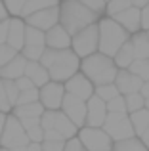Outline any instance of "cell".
<instances>
[{
  "label": "cell",
  "mask_w": 149,
  "mask_h": 151,
  "mask_svg": "<svg viewBox=\"0 0 149 151\" xmlns=\"http://www.w3.org/2000/svg\"><path fill=\"white\" fill-rule=\"evenodd\" d=\"M80 61H82V58L73 48H63V50L46 48L40 58V63L46 65L50 71V78L52 81H59V82L69 81L74 73H78Z\"/></svg>",
  "instance_id": "1"
},
{
  "label": "cell",
  "mask_w": 149,
  "mask_h": 151,
  "mask_svg": "<svg viewBox=\"0 0 149 151\" xmlns=\"http://www.w3.org/2000/svg\"><path fill=\"white\" fill-rule=\"evenodd\" d=\"M80 71L96 86H100V84H107V82H115L117 73H119V65L115 63V58L97 50L94 54L82 58Z\"/></svg>",
  "instance_id": "2"
},
{
  "label": "cell",
  "mask_w": 149,
  "mask_h": 151,
  "mask_svg": "<svg viewBox=\"0 0 149 151\" xmlns=\"http://www.w3.org/2000/svg\"><path fill=\"white\" fill-rule=\"evenodd\" d=\"M97 21H100V14L82 4L80 0H63V4L59 6V23L71 35Z\"/></svg>",
  "instance_id": "3"
},
{
  "label": "cell",
  "mask_w": 149,
  "mask_h": 151,
  "mask_svg": "<svg viewBox=\"0 0 149 151\" xmlns=\"http://www.w3.org/2000/svg\"><path fill=\"white\" fill-rule=\"evenodd\" d=\"M97 25H100V52L111 55V58L119 52L120 46H122L124 42H128L130 37H132L130 31L124 29L113 15L100 17Z\"/></svg>",
  "instance_id": "4"
},
{
  "label": "cell",
  "mask_w": 149,
  "mask_h": 151,
  "mask_svg": "<svg viewBox=\"0 0 149 151\" xmlns=\"http://www.w3.org/2000/svg\"><path fill=\"white\" fill-rule=\"evenodd\" d=\"M29 142H31L29 134H27L21 119H19L17 115L8 117L4 132H2V140H0V145H2V147H8V149H27Z\"/></svg>",
  "instance_id": "5"
},
{
  "label": "cell",
  "mask_w": 149,
  "mask_h": 151,
  "mask_svg": "<svg viewBox=\"0 0 149 151\" xmlns=\"http://www.w3.org/2000/svg\"><path fill=\"white\" fill-rule=\"evenodd\" d=\"M78 138L82 140L84 147L90 151H109L113 149V144H115V140L109 136V132L103 126L84 124L82 128H78Z\"/></svg>",
  "instance_id": "6"
},
{
  "label": "cell",
  "mask_w": 149,
  "mask_h": 151,
  "mask_svg": "<svg viewBox=\"0 0 149 151\" xmlns=\"http://www.w3.org/2000/svg\"><path fill=\"white\" fill-rule=\"evenodd\" d=\"M71 48L77 52L80 58H86V55L97 52L100 50V25H97V23H92V25L80 29L78 33H74Z\"/></svg>",
  "instance_id": "7"
},
{
  "label": "cell",
  "mask_w": 149,
  "mask_h": 151,
  "mask_svg": "<svg viewBox=\"0 0 149 151\" xmlns=\"http://www.w3.org/2000/svg\"><path fill=\"white\" fill-rule=\"evenodd\" d=\"M103 128L109 132L113 140H124V138L136 136L134 124H132L130 113H107V119L103 122Z\"/></svg>",
  "instance_id": "8"
},
{
  "label": "cell",
  "mask_w": 149,
  "mask_h": 151,
  "mask_svg": "<svg viewBox=\"0 0 149 151\" xmlns=\"http://www.w3.org/2000/svg\"><path fill=\"white\" fill-rule=\"evenodd\" d=\"M46 46V33L42 29H37L33 25H27L25 33V44H23V55H27L29 59H40Z\"/></svg>",
  "instance_id": "9"
},
{
  "label": "cell",
  "mask_w": 149,
  "mask_h": 151,
  "mask_svg": "<svg viewBox=\"0 0 149 151\" xmlns=\"http://www.w3.org/2000/svg\"><path fill=\"white\" fill-rule=\"evenodd\" d=\"M27 25H33L37 29H42V31H48L52 29L54 25L59 23V6H48V8H40V10L33 12L25 17Z\"/></svg>",
  "instance_id": "10"
},
{
  "label": "cell",
  "mask_w": 149,
  "mask_h": 151,
  "mask_svg": "<svg viewBox=\"0 0 149 151\" xmlns=\"http://www.w3.org/2000/svg\"><path fill=\"white\" fill-rule=\"evenodd\" d=\"M61 111H65L73 119V122L78 128H82L86 124V115H88V103H86V100L77 98L67 92L63 98V103H61Z\"/></svg>",
  "instance_id": "11"
},
{
  "label": "cell",
  "mask_w": 149,
  "mask_h": 151,
  "mask_svg": "<svg viewBox=\"0 0 149 151\" xmlns=\"http://www.w3.org/2000/svg\"><path fill=\"white\" fill-rule=\"evenodd\" d=\"M65 94H67L65 84L59 81H52L40 86V101L44 103L46 109H61Z\"/></svg>",
  "instance_id": "12"
},
{
  "label": "cell",
  "mask_w": 149,
  "mask_h": 151,
  "mask_svg": "<svg viewBox=\"0 0 149 151\" xmlns=\"http://www.w3.org/2000/svg\"><path fill=\"white\" fill-rule=\"evenodd\" d=\"M65 90L69 94H73V96L82 98V100L88 101L96 94V84L80 71V73H74L69 81H65Z\"/></svg>",
  "instance_id": "13"
},
{
  "label": "cell",
  "mask_w": 149,
  "mask_h": 151,
  "mask_svg": "<svg viewBox=\"0 0 149 151\" xmlns=\"http://www.w3.org/2000/svg\"><path fill=\"white\" fill-rule=\"evenodd\" d=\"M88 115H86V124L88 126H103L105 119H107V101L103 98H100L97 94H94L88 101Z\"/></svg>",
  "instance_id": "14"
},
{
  "label": "cell",
  "mask_w": 149,
  "mask_h": 151,
  "mask_svg": "<svg viewBox=\"0 0 149 151\" xmlns=\"http://www.w3.org/2000/svg\"><path fill=\"white\" fill-rule=\"evenodd\" d=\"M71 44H73V35L61 23L59 25H54L52 29L46 31V46L48 48L63 50V48H71Z\"/></svg>",
  "instance_id": "15"
},
{
  "label": "cell",
  "mask_w": 149,
  "mask_h": 151,
  "mask_svg": "<svg viewBox=\"0 0 149 151\" xmlns=\"http://www.w3.org/2000/svg\"><path fill=\"white\" fill-rule=\"evenodd\" d=\"M113 17H115L117 21L124 27V29L130 31L132 35L143 29V27H142V8L130 6V8H126V10L119 12V14H115Z\"/></svg>",
  "instance_id": "16"
},
{
  "label": "cell",
  "mask_w": 149,
  "mask_h": 151,
  "mask_svg": "<svg viewBox=\"0 0 149 151\" xmlns=\"http://www.w3.org/2000/svg\"><path fill=\"white\" fill-rule=\"evenodd\" d=\"M115 84L120 90V94H132V92H140V88L143 84V78H140L130 69H119Z\"/></svg>",
  "instance_id": "17"
},
{
  "label": "cell",
  "mask_w": 149,
  "mask_h": 151,
  "mask_svg": "<svg viewBox=\"0 0 149 151\" xmlns=\"http://www.w3.org/2000/svg\"><path fill=\"white\" fill-rule=\"evenodd\" d=\"M27 61H29L27 55L17 54L15 58H11L4 67H0V77H2V78H14V81L19 78V77H23V75H25Z\"/></svg>",
  "instance_id": "18"
},
{
  "label": "cell",
  "mask_w": 149,
  "mask_h": 151,
  "mask_svg": "<svg viewBox=\"0 0 149 151\" xmlns=\"http://www.w3.org/2000/svg\"><path fill=\"white\" fill-rule=\"evenodd\" d=\"M25 75L37 86H44L46 82H50V71L46 65L40 63V59H29L25 67Z\"/></svg>",
  "instance_id": "19"
},
{
  "label": "cell",
  "mask_w": 149,
  "mask_h": 151,
  "mask_svg": "<svg viewBox=\"0 0 149 151\" xmlns=\"http://www.w3.org/2000/svg\"><path fill=\"white\" fill-rule=\"evenodd\" d=\"M25 33H27V25L21 21V17H14L11 23H10L8 44H11L15 50H23V44H25Z\"/></svg>",
  "instance_id": "20"
},
{
  "label": "cell",
  "mask_w": 149,
  "mask_h": 151,
  "mask_svg": "<svg viewBox=\"0 0 149 151\" xmlns=\"http://www.w3.org/2000/svg\"><path fill=\"white\" fill-rule=\"evenodd\" d=\"M113 58H115V63L119 65V69H128V67L134 63V59H136V52H134V44H132V40L124 42Z\"/></svg>",
  "instance_id": "21"
},
{
  "label": "cell",
  "mask_w": 149,
  "mask_h": 151,
  "mask_svg": "<svg viewBox=\"0 0 149 151\" xmlns=\"http://www.w3.org/2000/svg\"><path fill=\"white\" fill-rule=\"evenodd\" d=\"M54 128L59 130L65 138H73V136H77V134H78V126L74 124L73 119L69 117L65 111H57V117H56V124H54Z\"/></svg>",
  "instance_id": "22"
},
{
  "label": "cell",
  "mask_w": 149,
  "mask_h": 151,
  "mask_svg": "<svg viewBox=\"0 0 149 151\" xmlns=\"http://www.w3.org/2000/svg\"><path fill=\"white\" fill-rule=\"evenodd\" d=\"M46 111L44 103L40 100L33 101V103H17L14 107V115H17L19 119H27V117H42V113Z\"/></svg>",
  "instance_id": "23"
},
{
  "label": "cell",
  "mask_w": 149,
  "mask_h": 151,
  "mask_svg": "<svg viewBox=\"0 0 149 151\" xmlns=\"http://www.w3.org/2000/svg\"><path fill=\"white\" fill-rule=\"evenodd\" d=\"M23 126H25L27 134H29V140L31 142H42L44 140V126L40 122V117H27V119H21Z\"/></svg>",
  "instance_id": "24"
},
{
  "label": "cell",
  "mask_w": 149,
  "mask_h": 151,
  "mask_svg": "<svg viewBox=\"0 0 149 151\" xmlns=\"http://www.w3.org/2000/svg\"><path fill=\"white\" fill-rule=\"evenodd\" d=\"M132 44H134L136 58H149V33L145 29L138 31L130 37Z\"/></svg>",
  "instance_id": "25"
},
{
  "label": "cell",
  "mask_w": 149,
  "mask_h": 151,
  "mask_svg": "<svg viewBox=\"0 0 149 151\" xmlns=\"http://www.w3.org/2000/svg\"><path fill=\"white\" fill-rule=\"evenodd\" d=\"M113 149L117 151H143L147 149L143 140L136 134V136H130V138H124V140H117L113 144Z\"/></svg>",
  "instance_id": "26"
},
{
  "label": "cell",
  "mask_w": 149,
  "mask_h": 151,
  "mask_svg": "<svg viewBox=\"0 0 149 151\" xmlns=\"http://www.w3.org/2000/svg\"><path fill=\"white\" fill-rule=\"evenodd\" d=\"M130 119H132V124H134V130L138 136H142L149 128V109L147 107H142V109L130 113Z\"/></svg>",
  "instance_id": "27"
},
{
  "label": "cell",
  "mask_w": 149,
  "mask_h": 151,
  "mask_svg": "<svg viewBox=\"0 0 149 151\" xmlns=\"http://www.w3.org/2000/svg\"><path fill=\"white\" fill-rule=\"evenodd\" d=\"M128 69H130L132 73H136L140 78L149 81V58H136L134 63H132Z\"/></svg>",
  "instance_id": "28"
},
{
  "label": "cell",
  "mask_w": 149,
  "mask_h": 151,
  "mask_svg": "<svg viewBox=\"0 0 149 151\" xmlns=\"http://www.w3.org/2000/svg\"><path fill=\"white\" fill-rule=\"evenodd\" d=\"M57 2H59V0H27L25 8H23V12H21V17H27V15H29V14H33V12L40 10V8L56 6Z\"/></svg>",
  "instance_id": "29"
},
{
  "label": "cell",
  "mask_w": 149,
  "mask_h": 151,
  "mask_svg": "<svg viewBox=\"0 0 149 151\" xmlns=\"http://www.w3.org/2000/svg\"><path fill=\"white\" fill-rule=\"evenodd\" d=\"M126 98V107H128V113H134V111L145 107V96L142 92H132V94H124Z\"/></svg>",
  "instance_id": "30"
},
{
  "label": "cell",
  "mask_w": 149,
  "mask_h": 151,
  "mask_svg": "<svg viewBox=\"0 0 149 151\" xmlns=\"http://www.w3.org/2000/svg\"><path fill=\"white\" fill-rule=\"evenodd\" d=\"M96 94H97L100 98H103L105 101H109V100H113L115 96H119L120 90L117 88L115 82H107V84H100V86H96Z\"/></svg>",
  "instance_id": "31"
},
{
  "label": "cell",
  "mask_w": 149,
  "mask_h": 151,
  "mask_svg": "<svg viewBox=\"0 0 149 151\" xmlns=\"http://www.w3.org/2000/svg\"><path fill=\"white\" fill-rule=\"evenodd\" d=\"M107 109H109V113H128L124 94H119V96H115L113 100H109L107 101Z\"/></svg>",
  "instance_id": "32"
},
{
  "label": "cell",
  "mask_w": 149,
  "mask_h": 151,
  "mask_svg": "<svg viewBox=\"0 0 149 151\" xmlns=\"http://www.w3.org/2000/svg\"><path fill=\"white\" fill-rule=\"evenodd\" d=\"M38 86H33V88H27V90H19V96H17V103H33L40 100V90H37ZM15 103V105H17Z\"/></svg>",
  "instance_id": "33"
},
{
  "label": "cell",
  "mask_w": 149,
  "mask_h": 151,
  "mask_svg": "<svg viewBox=\"0 0 149 151\" xmlns=\"http://www.w3.org/2000/svg\"><path fill=\"white\" fill-rule=\"evenodd\" d=\"M132 6V0H107V8H105V15H115L119 12L126 10Z\"/></svg>",
  "instance_id": "34"
},
{
  "label": "cell",
  "mask_w": 149,
  "mask_h": 151,
  "mask_svg": "<svg viewBox=\"0 0 149 151\" xmlns=\"http://www.w3.org/2000/svg\"><path fill=\"white\" fill-rule=\"evenodd\" d=\"M17 54H19V50H15L11 44H8V42L0 44V67H4L11 58H15Z\"/></svg>",
  "instance_id": "35"
},
{
  "label": "cell",
  "mask_w": 149,
  "mask_h": 151,
  "mask_svg": "<svg viewBox=\"0 0 149 151\" xmlns=\"http://www.w3.org/2000/svg\"><path fill=\"white\" fill-rule=\"evenodd\" d=\"M4 4H6L8 12H10L14 17H21V12H23V8H25L27 0H4Z\"/></svg>",
  "instance_id": "36"
},
{
  "label": "cell",
  "mask_w": 149,
  "mask_h": 151,
  "mask_svg": "<svg viewBox=\"0 0 149 151\" xmlns=\"http://www.w3.org/2000/svg\"><path fill=\"white\" fill-rule=\"evenodd\" d=\"M4 82H6L8 98H10L11 105H15V103H17V96H19V86H17V82H15L14 78H4Z\"/></svg>",
  "instance_id": "37"
},
{
  "label": "cell",
  "mask_w": 149,
  "mask_h": 151,
  "mask_svg": "<svg viewBox=\"0 0 149 151\" xmlns=\"http://www.w3.org/2000/svg\"><path fill=\"white\" fill-rule=\"evenodd\" d=\"M10 109H11V101H10V98H8V92H6V82L0 77V111L8 113Z\"/></svg>",
  "instance_id": "38"
},
{
  "label": "cell",
  "mask_w": 149,
  "mask_h": 151,
  "mask_svg": "<svg viewBox=\"0 0 149 151\" xmlns=\"http://www.w3.org/2000/svg\"><path fill=\"white\" fill-rule=\"evenodd\" d=\"M82 4H86L88 8H92L94 12H97V14H105V8H107V0H80Z\"/></svg>",
  "instance_id": "39"
},
{
  "label": "cell",
  "mask_w": 149,
  "mask_h": 151,
  "mask_svg": "<svg viewBox=\"0 0 149 151\" xmlns=\"http://www.w3.org/2000/svg\"><path fill=\"white\" fill-rule=\"evenodd\" d=\"M65 149H67V151H82V149H86V147H84L82 140L78 138V134H77V136L67 138V140H65Z\"/></svg>",
  "instance_id": "40"
},
{
  "label": "cell",
  "mask_w": 149,
  "mask_h": 151,
  "mask_svg": "<svg viewBox=\"0 0 149 151\" xmlns=\"http://www.w3.org/2000/svg\"><path fill=\"white\" fill-rule=\"evenodd\" d=\"M42 149H65V140H42Z\"/></svg>",
  "instance_id": "41"
},
{
  "label": "cell",
  "mask_w": 149,
  "mask_h": 151,
  "mask_svg": "<svg viewBox=\"0 0 149 151\" xmlns=\"http://www.w3.org/2000/svg\"><path fill=\"white\" fill-rule=\"evenodd\" d=\"M10 23H11V19H8V17L0 21V44L8 42V33H10Z\"/></svg>",
  "instance_id": "42"
},
{
  "label": "cell",
  "mask_w": 149,
  "mask_h": 151,
  "mask_svg": "<svg viewBox=\"0 0 149 151\" xmlns=\"http://www.w3.org/2000/svg\"><path fill=\"white\" fill-rule=\"evenodd\" d=\"M15 82H17V86H19V90H27V88H33V86H37L33 81H31L27 75H23V77H19V78H15Z\"/></svg>",
  "instance_id": "43"
},
{
  "label": "cell",
  "mask_w": 149,
  "mask_h": 151,
  "mask_svg": "<svg viewBox=\"0 0 149 151\" xmlns=\"http://www.w3.org/2000/svg\"><path fill=\"white\" fill-rule=\"evenodd\" d=\"M142 27L149 31V4L145 8H142Z\"/></svg>",
  "instance_id": "44"
},
{
  "label": "cell",
  "mask_w": 149,
  "mask_h": 151,
  "mask_svg": "<svg viewBox=\"0 0 149 151\" xmlns=\"http://www.w3.org/2000/svg\"><path fill=\"white\" fill-rule=\"evenodd\" d=\"M6 113L4 111H0V140H2V132H4V126H6Z\"/></svg>",
  "instance_id": "45"
},
{
  "label": "cell",
  "mask_w": 149,
  "mask_h": 151,
  "mask_svg": "<svg viewBox=\"0 0 149 151\" xmlns=\"http://www.w3.org/2000/svg\"><path fill=\"white\" fill-rule=\"evenodd\" d=\"M8 14H10V12H8V8H6V4H4V0H0V21H2V19H6Z\"/></svg>",
  "instance_id": "46"
},
{
  "label": "cell",
  "mask_w": 149,
  "mask_h": 151,
  "mask_svg": "<svg viewBox=\"0 0 149 151\" xmlns=\"http://www.w3.org/2000/svg\"><path fill=\"white\" fill-rule=\"evenodd\" d=\"M140 92H142L145 98H149V81H143V84H142V88H140Z\"/></svg>",
  "instance_id": "47"
},
{
  "label": "cell",
  "mask_w": 149,
  "mask_h": 151,
  "mask_svg": "<svg viewBox=\"0 0 149 151\" xmlns=\"http://www.w3.org/2000/svg\"><path fill=\"white\" fill-rule=\"evenodd\" d=\"M149 4V0H132V6H136V8H145Z\"/></svg>",
  "instance_id": "48"
},
{
  "label": "cell",
  "mask_w": 149,
  "mask_h": 151,
  "mask_svg": "<svg viewBox=\"0 0 149 151\" xmlns=\"http://www.w3.org/2000/svg\"><path fill=\"white\" fill-rule=\"evenodd\" d=\"M140 138L143 140V144H145V147L149 149V128H147V130H145V132H143V134H142Z\"/></svg>",
  "instance_id": "49"
},
{
  "label": "cell",
  "mask_w": 149,
  "mask_h": 151,
  "mask_svg": "<svg viewBox=\"0 0 149 151\" xmlns=\"http://www.w3.org/2000/svg\"><path fill=\"white\" fill-rule=\"evenodd\" d=\"M145 107L149 109V98H145Z\"/></svg>",
  "instance_id": "50"
},
{
  "label": "cell",
  "mask_w": 149,
  "mask_h": 151,
  "mask_svg": "<svg viewBox=\"0 0 149 151\" xmlns=\"http://www.w3.org/2000/svg\"><path fill=\"white\" fill-rule=\"evenodd\" d=\"M147 33H149V31H147Z\"/></svg>",
  "instance_id": "51"
}]
</instances>
